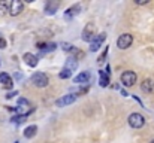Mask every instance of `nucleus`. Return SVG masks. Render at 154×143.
Wrapping results in <instances>:
<instances>
[{
    "instance_id": "nucleus-1",
    "label": "nucleus",
    "mask_w": 154,
    "mask_h": 143,
    "mask_svg": "<svg viewBox=\"0 0 154 143\" xmlns=\"http://www.w3.org/2000/svg\"><path fill=\"white\" fill-rule=\"evenodd\" d=\"M145 124V118L141 115V113H130L129 115V125L132 128H142Z\"/></svg>"
},
{
    "instance_id": "nucleus-2",
    "label": "nucleus",
    "mask_w": 154,
    "mask_h": 143,
    "mask_svg": "<svg viewBox=\"0 0 154 143\" xmlns=\"http://www.w3.org/2000/svg\"><path fill=\"white\" fill-rule=\"evenodd\" d=\"M121 84L124 87H133L136 84V73L132 72V70H126L121 75Z\"/></svg>"
},
{
    "instance_id": "nucleus-3",
    "label": "nucleus",
    "mask_w": 154,
    "mask_h": 143,
    "mask_svg": "<svg viewBox=\"0 0 154 143\" xmlns=\"http://www.w3.org/2000/svg\"><path fill=\"white\" fill-rule=\"evenodd\" d=\"M132 43H133V36L129 34V33H124V34H121L117 39V46L120 48V49H127Z\"/></svg>"
},
{
    "instance_id": "nucleus-4",
    "label": "nucleus",
    "mask_w": 154,
    "mask_h": 143,
    "mask_svg": "<svg viewBox=\"0 0 154 143\" xmlns=\"http://www.w3.org/2000/svg\"><path fill=\"white\" fill-rule=\"evenodd\" d=\"M32 81H33V84H35L36 87H39V88H44V87L48 85V76H47L45 73H35V75L32 76Z\"/></svg>"
},
{
    "instance_id": "nucleus-5",
    "label": "nucleus",
    "mask_w": 154,
    "mask_h": 143,
    "mask_svg": "<svg viewBox=\"0 0 154 143\" xmlns=\"http://www.w3.org/2000/svg\"><path fill=\"white\" fill-rule=\"evenodd\" d=\"M23 9H24V3L20 1V0H14L9 6V13L12 16H17V15H20L23 12Z\"/></svg>"
},
{
    "instance_id": "nucleus-6",
    "label": "nucleus",
    "mask_w": 154,
    "mask_h": 143,
    "mask_svg": "<svg viewBox=\"0 0 154 143\" xmlns=\"http://www.w3.org/2000/svg\"><path fill=\"white\" fill-rule=\"evenodd\" d=\"M93 36H94V24H87L82 30V40L88 42L93 39Z\"/></svg>"
},
{
    "instance_id": "nucleus-7",
    "label": "nucleus",
    "mask_w": 154,
    "mask_h": 143,
    "mask_svg": "<svg viewBox=\"0 0 154 143\" xmlns=\"http://www.w3.org/2000/svg\"><path fill=\"white\" fill-rule=\"evenodd\" d=\"M76 100V95L75 94H67V95H64V97H61V98H58L57 101H55V104L57 106H67V104H72L73 101Z\"/></svg>"
},
{
    "instance_id": "nucleus-8",
    "label": "nucleus",
    "mask_w": 154,
    "mask_h": 143,
    "mask_svg": "<svg viewBox=\"0 0 154 143\" xmlns=\"http://www.w3.org/2000/svg\"><path fill=\"white\" fill-rule=\"evenodd\" d=\"M105 39H106V34H105V33H100L97 37H94V40H93L91 45H90V51H91V52H96V51L100 48V45L103 43Z\"/></svg>"
},
{
    "instance_id": "nucleus-9",
    "label": "nucleus",
    "mask_w": 154,
    "mask_h": 143,
    "mask_svg": "<svg viewBox=\"0 0 154 143\" xmlns=\"http://www.w3.org/2000/svg\"><path fill=\"white\" fill-rule=\"evenodd\" d=\"M0 84H2L3 88H6V90H9V88L14 87V81H12V78H11L8 73H0Z\"/></svg>"
},
{
    "instance_id": "nucleus-10",
    "label": "nucleus",
    "mask_w": 154,
    "mask_h": 143,
    "mask_svg": "<svg viewBox=\"0 0 154 143\" xmlns=\"http://www.w3.org/2000/svg\"><path fill=\"white\" fill-rule=\"evenodd\" d=\"M23 58H24L26 64H29L30 67H36V66H38L39 58H38L36 55H33V54H30V52H26V54L23 55Z\"/></svg>"
},
{
    "instance_id": "nucleus-11",
    "label": "nucleus",
    "mask_w": 154,
    "mask_h": 143,
    "mask_svg": "<svg viewBox=\"0 0 154 143\" xmlns=\"http://www.w3.org/2000/svg\"><path fill=\"white\" fill-rule=\"evenodd\" d=\"M141 90L144 93H153L154 91V81L153 79H144L141 84Z\"/></svg>"
},
{
    "instance_id": "nucleus-12",
    "label": "nucleus",
    "mask_w": 154,
    "mask_h": 143,
    "mask_svg": "<svg viewBox=\"0 0 154 143\" xmlns=\"http://www.w3.org/2000/svg\"><path fill=\"white\" fill-rule=\"evenodd\" d=\"M88 81H90V72H82V73H79V75L73 79L75 84H85V82H88Z\"/></svg>"
},
{
    "instance_id": "nucleus-13",
    "label": "nucleus",
    "mask_w": 154,
    "mask_h": 143,
    "mask_svg": "<svg viewBox=\"0 0 154 143\" xmlns=\"http://www.w3.org/2000/svg\"><path fill=\"white\" fill-rule=\"evenodd\" d=\"M81 9V6L79 4H75V6H72V7H69L67 10H66V13H64V16L67 18V19H70L72 16H75L76 13H78V10Z\"/></svg>"
},
{
    "instance_id": "nucleus-14",
    "label": "nucleus",
    "mask_w": 154,
    "mask_h": 143,
    "mask_svg": "<svg viewBox=\"0 0 154 143\" xmlns=\"http://www.w3.org/2000/svg\"><path fill=\"white\" fill-rule=\"evenodd\" d=\"M76 67H78V61H76V58H75V57H73V58H69V60L66 61L64 69H67L69 72H73Z\"/></svg>"
},
{
    "instance_id": "nucleus-15",
    "label": "nucleus",
    "mask_w": 154,
    "mask_h": 143,
    "mask_svg": "<svg viewBox=\"0 0 154 143\" xmlns=\"http://www.w3.org/2000/svg\"><path fill=\"white\" fill-rule=\"evenodd\" d=\"M36 131H38V127H36V125H30V127L26 128V131H24V137L32 139V137L36 134Z\"/></svg>"
},
{
    "instance_id": "nucleus-16",
    "label": "nucleus",
    "mask_w": 154,
    "mask_h": 143,
    "mask_svg": "<svg viewBox=\"0 0 154 143\" xmlns=\"http://www.w3.org/2000/svg\"><path fill=\"white\" fill-rule=\"evenodd\" d=\"M108 84H109V73L100 72V85H102V87H106Z\"/></svg>"
},
{
    "instance_id": "nucleus-17",
    "label": "nucleus",
    "mask_w": 154,
    "mask_h": 143,
    "mask_svg": "<svg viewBox=\"0 0 154 143\" xmlns=\"http://www.w3.org/2000/svg\"><path fill=\"white\" fill-rule=\"evenodd\" d=\"M9 12V6H8V3L6 1H0V16H3V15H6Z\"/></svg>"
},
{
    "instance_id": "nucleus-18",
    "label": "nucleus",
    "mask_w": 154,
    "mask_h": 143,
    "mask_svg": "<svg viewBox=\"0 0 154 143\" xmlns=\"http://www.w3.org/2000/svg\"><path fill=\"white\" fill-rule=\"evenodd\" d=\"M70 75H72V72H69L67 69H63V70L60 72V75H58V76H60L61 79H67V78H69Z\"/></svg>"
},
{
    "instance_id": "nucleus-19",
    "label": "nucleus",
    "mask_w": 154,
    "mask_h": 143,
    "mask_svg": "<svg viewBox=\"0 0 154 143\" xmlns=\"http://www.w3.org/2000/svg\"><path fill=\"white\" fill-rule=\"evenodd\" d=\"M24 119H26V115H20V116L12 118V122H15V124H21V122H24Z\"/></svg>"
},
{
    "instance_id": "nucleus-20",
    "label": "nucleus",
    "mask_w": 154,
    "mask_h": 143,
    "mask_svg": "<svg viewBox=\"0 0 154 143\" xmlns=\"http://www.w3.org/2000/svg\"><path fill=\"white\" fill-rule=\"evenodd\" d=\"M106 54H108V48H106V49H105V51H103L102 57H100V58H99V63H103V61H105V57H106Z\"/></svg>"
},
{
    "instance_id": "nucleus-21",
    "label": "nucleus",
    "mask_w": 154,
    "mask_h": 143,
    "mask_svg": "<svg viewBox=\"0 0 154 143\" xmlns=\"http://www.w3.org/2000/svg\"><path fill=\"white\" fill-rule=\"evenodd\" d=\"M6 48V40L3 37H0V49H5Z\"/></svg>"
},
{
    "instance_id": "nucleus-22",
    "label": "nucleus",
    "mask_w": 154,
    "mask_h": 143,
    "mask_svg": "<svg viewBox=\"0 0 154 143\" xmlns=\"http://www.w3.org/2000/svg\"><path fill=\"white\" fill-rule=\"evenodd\" d=\"M20 104H23V106H29V101H27L26 98H20Z\"/></svg>"
},
{
    "instance_id": "nucleus-23",
    "label": "nucleus",
    "mask_w": 154,
    "mask_h": 143,
    "mask_svg": "<svg viewBox=\"0 0 154 143\" xmlns=\"http://www.w3.org/2000/svg\"><path fill=\"white\" fill-rule=\"evenodd\" d=\"M136 3H138V4H147L148 0H136Z\"/></svg>"
},
{
    "instance_id": "nucleus-24",
    "label": "nucleus",
    "mask_w": 154,
    "mask_h": 143,
    "mask_svg": "<svg viewBox=\"0 0 154 143\" xmlns=\"http://www.w3.org/2000/svg\"><path fill=\"white\" fill-rule=\"evenodd\" d=\"M14 95H17V91H14V93H9V94L6 95V98H12Z\"/></svg>"
},
{
    "instance_id": "nucleus-25",
    "label": "nucleus",
    "mask_w": 154,
    "mask_h": 143,
    "mask_svg": "<svg viewBox=\"0 0 154 143\" xmlns=\"http://www.w3.org/2000/svg\"><path fill=\"white\" fill-rule=\"evenodd\" d=\"M150 143H154V139H153V140H151V142H150Z\"/></svg>"
}]
</instances>
